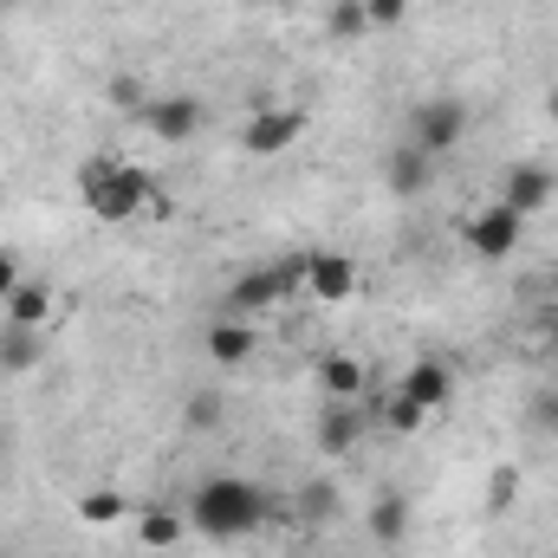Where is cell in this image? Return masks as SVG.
I'll return each instance as SVG.
<instances>
[{"instance_id":"cell-1","label":"cell","mask_w":558,"mask_h":558,"mask_svg":"<svg viewBox=\"0 0 558 558\" xmlns=\"http://www.w3.org/2000/svg\"><path fill=\"white\" fill-rule=\"evenodd\" d=\"M274 513H279L274 487L254 481V474H208V481L189 494V533H202V539H215V546L254 539Z\"/></svg>"},{"instance_id":"cell-2","label":"cell","mask_w":558,"mask_h":558,"mask_svg":"<svg viewBox=\"0 0 558 558\" xmlns=\"http://www.w3.org/2000/svg\"><path fill=\"white\" fill-rule=\"evenodd\" d=\"M78 202L105 228H131L137 215H169V195L156 189V175L143 162H124V156H85L78 162Z\"/></svg>"},{"instance_id":"cell-3","label":"cell","mask_w":558,"mask_h":558,"mask_svg":"<svg viewBox=\"0 0 558 558\" xmlns=\"http://www.w3.org/2000/svg\"><path fill=\"white\" fill-rule=\"evenodd\" d=\"M305 292V254H279V260H260L247 274H234L228 286V312L234 318H260V312H279L286 299Z\"/></svg>"},{"instance_id":"cell-4","label":"cell","mask_w":558,"mask_h":558,"mask_svg":"<svg viewBox=\"0 0 558 558\" xmlns=\"http://www.w3.org/2000/svg\"><path fill=\"white\" fill-rule=\"evenodd\" d=\"M461 241H468L474 260H513L520 241H526V215H513V208L494 195L487 208H474V215L461 221Z\"/></svg>"},{"instance_id":"cell-5","label":"cell","mask_w":558,"mask_h":558,"mask_svg":"<svg viewBox=\"0 0 558 558\" xmlns=\"http://www.w3.org/2000/svg\"><path fill=\"white\" fill-rule=\"evenodd\" d=\"M403 137L441 162L448 149H461V137H468V105H461V98H448V92L422 98L416 111H410V131H403Z\"/></svg>"},{"instance_id":"cell-6","label":"cell","mask_w":558,"mask_h":558,"mask_svg":"<svg viewBox=\"0 0 558 558\" xmlns=\"http://www.w3.org/2000/svg\"><path fill=\"white\" fill-rule=\"evenodd\" d=\"M137 124H143L156 143H189V137H202V124H208V105H202L195 92H162V98H143Z\"/></svg>"},{"instance_id":"cell-7","label":"cell","mask_w":558,"mask_h":558,"mask_svg":"<svg viewBox=\"0 0 558 558\" xmlns=\"http://www.w3.org/2000/svg\"><path fill=\"white\" fill-rule=\"evenodd\" d=\"M305 111L299 105H260L247 124H241V149L247 156H279V149H292V143L305 137Z\"/></svg>"},{"instance_id":"cell-8","label":"cell","mask_w":558,"mask_h":558,"mask_svg":"<svg viewBox=\"0 0 558 558\" xmlns=\"http://www.w3.org/2000/svg\"><path fill=\"white\" fill-rule=\"evenodd\" d=\"M357 286H364V274H357L351 254H338V247H312V254H305V292H312V299L344 305Z\"/></svg>"},{"instance_id":"cell-9","label":"cell","mask_w":558,"mask_h":558,"mask_svg":"<svg viewBox=\"0 0 558 558\" xmlns=\"http://www.w3.org/2000/svg\"><path fill=\"white\" fill-rule=\"evenodd\" d=\"M553 195H558V175L546 169V162H513L507 175H500V202L513 208V215H546L553 208Z\"/></svg>"},{"instance_id":"cell-10","label":"cell","mask_w":558,"mask_h":558,"mask_svg":"<svg viewBox=\"0 0 558 558\" xmlns=\"http://www.w3.org/2000/svg\"><path fill=\"white\" fill-rule=\"evenodd\" d=\"M202 351H208V364H221V371H241V364L260 351V331H254V318H234V312H221V318L202 331Z\"/></svg>"},{"instance_id":"cell-11","label":"cell","mask_w":558,"mask_h":558,"mask_svg":"<svg viewBox=\"0 0 558 558\" xmlns=\"http://www.w3.org/2000/svg\"><path fill=\"white\" fill-rule=\"evenodd\" d=\"M428 182H435V156H428V149H416L410 137L384 149V189H390L397 202H416Z\"/></svg>"},{"instance_id":"cell-12","label":"cell","mask_w":558,"mask_h":558,"mask_svg":"<svg viewBox=\"0 0 558 558\" xmlns=\"http://www.w3.org/2000/svg\"><path fill=\"white\" fill-rule=\"evenodd\" d=\"M397 390H403L410 403H422L428 416H441V410L454 403V371H448L441 357H416V364L397 377Z\"/></svg>"},{"instance_id":"cell-13","label":"cell","mask_w":558,"mask_h":558,"mask_svg":"<svg viewBox=\"0 0 558 558\" xmlns=\"http://www.w3.org/2000/svg\"><path fill=\"white\" fill-rule=\"evenodd\" d=\"M0 312H7V325H20V331H46L52 312H59V299H52L46 279H20V286L0 299Z\"/></svg>"},{"instance_id":"cell-14","label":"cell","mask_w":558,"mask_h":558,"mask_svg":"<svg viewBox=\"0 0 558 558\" xmlns=\"http://www.w3.org/2000/svg\"><path fill=\"white\" fill-rule=\"evenodd\" d=\"M318 390H325L331 403H357V397L371 390L364 357H351V351H325V357H318Z\"/></svg>"},{"instance_id":"cell-15","label":"cell","mask_w":558,"mask_h":558,"mask_svg":"<svg viewBox=\"0 0 558 558\" xmlns=\"http://www.w3.org/2000/svg\"><path fill=\"white\" fill-rule=\"evenodd\" d=\"M357 441H364V410H357V403H331V410L318 416V448H325L331 461L351 454Z\"/></svg>"},{"instance_id":"cell-16","label":"cell","mask_w":558,"mask_h":558,"mask_svg":"<svg viewBox=\"0 0 558 558\" xmlns=\"http://www.w3.org/2000/svg\"><path fill=\"white\" fill-rule=\"evenodd\" d=\"M182 539H189V513H175V507L137 513V546L143 553H169V546H182Z\"/></svg>"},{"instance_id":"cell-17","label":"cell","mask_w":558,"mask_h":558,"mask_svg":"<svg viewBox=\"0 0 558 558\" xmlns=\"http://www.w3.org/2000/svg\"><path fill=\"white\" fill-rule=\"evenodd\" d=\"M377 422H384V435H397V441H410V435H422V428H428V410H422V403H410V397H403V390H397V384H390V390H384V403H377Z\"/></svg>"},{"instance_id":"cell-18","label":"cell","mask_w":558,"mask_h":558,"mask_svg":"<svg viewBox=\"0 0 558 558\" xmlns=\"http://www.w3.org/2000/svg\"><path fill=\"white\" fill-rule=\"evenodd\" d=\"M72 513H78V526H124L131 500H124V487H85Z\"/></svg>"},{"instance_id":"cell-19","label":"cell","mask_w":558,"mask_h":558,"mask_svg":"<svg viewBox=\"0 0 558 558\" xmlns=\"http://www.w3.org/2000/svg\"><path fill=\"white\" fill-rule=\"evenodd\" d=\"M46 357V331H20V325H0V371L20 377Z\"/></svg>"},{"instance_id":"cell-20","label":"cell","mask_w":558,"mask_h":558,"mask_svg":"<svg viewBox=\"0 0 558 558\" xmlns=\"http://www.w3.org/2000/svg\"><path fill=\"white\" fill-rule=\"evenodd\" d=\"M371 533H377L384 546H403V539H410V500H403V494H384V500L371 507Z\"/></svg>"},{"instance_id":"cell-21","label":"cell","mask_w":558,"mask_h":558,"mask_svg":"<svg viewBox=\"0 0 558 558\" xmlns=\"http://www.w3.org/2000/svg\"><path fill=\"white\" fill-rule=\"evenodd\" d=\"M292 507H299V520H305V526H325V520L338 513V487H331V481H305Z\"/></svg>"},{"instance_id":"cell-22","label":"cell","mask_w":558,"mask_h":558,"mask_svg":"<svg viewBox=\"0 0 558 558\" xmlns=\"http://www.w3.org/2000/svg\"><path fill=\"white\" fill-rule=\"evenodd\" d=\"M228 422V390H195L189 397V428L195 435H208V428H221Z\"/></svg>"},{"instance_id":"cell-23","label":"cell","mask_w":558,"mask_h":558,"mask_svg":"<svg viewBox=\"0 0 558 558\" xmlns=\"http://www.w3.org/2000/svg\"><path fill=\"white\" fill-rule=\"evenodd\" d=\"M364 33H371L364 0H338V7H331V39H364Z\"/></svg>"},{"instance_id":"cell-24","label":"cell","mask_w":558,"mask_h":558,"mask_svg":"<svg viewBox=\"0 0 558 558\" xmlns=\"http://www.w3.org/2000/svg\"><path fill=\"white\" fill-rule=\"evenodd\" d=\"M526 422H533L539 435H558V384H539V390H533V403H526Z\"/></svg>"},{"instance_id":"cell-25","label":"cell","mask_w":558,"mask_h":558,"mask_svg":"<svg viewBox=\"0 0 558 558\" xmlns=\"http://www.w3.org/2000/svg\"><path fill=\"white\" fill-rule=\"evenodd\" d=\"M513 500H520V468H494V481H487V507L507 513Z\"/></svg>"},{"instance_id":"cell-26","label":"cell","mask_w":558,"mask_h":558,"mask_svg":"<svg viewBox=\"0 0 558 558\" xmlns=\"http://www.w3.org/2000/svg\"><path fill=\"white\" fill-rule=\"evenodd\" d=\"M364 13H371V33H390L410 20V0H364Z\"/></svg>"},{"instance_id":"cell-27","label":"cell","mask_w":558,"mask_h":558,"mask_svg":"<svg viewBox=\"0 0 558 558\" xmlns=\"http://www.w3.org/2000/svg\"><path fill=\"white\" fill-rule=\"evenodd\" d=\"M105 98H111L118 111H131V118H137V111H143V85H137V78H131V72H118V78L105 85Z\"/></svg>"},{"instance_id":"cell-28","label":"cell","mask_w":558,"mask_h":558,"mask_svg":"<svg viewBox=\"0 0 558 558\" xmlns=\"http://www.w3.org/2000/svg\"><path fill=\"white\" fill-rule=\"evenodd\" d=\"M20 260H13V254H7V247H0V299H7V292H13V286H20Z\"/></svg>"},{"instance_id":"cell-29","label":"cell","mask_w":558,"mask_h":558,"mask_svg":"<svg viewBox=\"0 0 558 558\" xmlns=\"http://www.w3.org/2000/svg\"><path fill=\"white\" fill-rule=\"evenodd\" d=\"M546 118H553V124H558V85H553V92H546Z\"/></svg>"},{"instance_id":"cell-30","label":"cell","mask_w":558,"mask_h":558,"mask_svg":"<svg viewBox=\"0 0 558 558\" xmlns=\"http://www.w3.org/2000/svg\"><path fill=\"white\" fill-rule=\"evenodd\" d=\"M0 7H20V0H0Z\"/></svg>"},{"instance_id":"cell-31","label":"cell","mask_w":558,"mask_h":558,"mask_svg":"<svg viewBox=\"0 0 558 558\" xmlns=\"http://www.w3.org/2000/svg\"><path fill=\"white\" fill-rule=\"evenodd\" d=\"M553 299H558V279H553Z\"/></svg>"}]
</instances>
